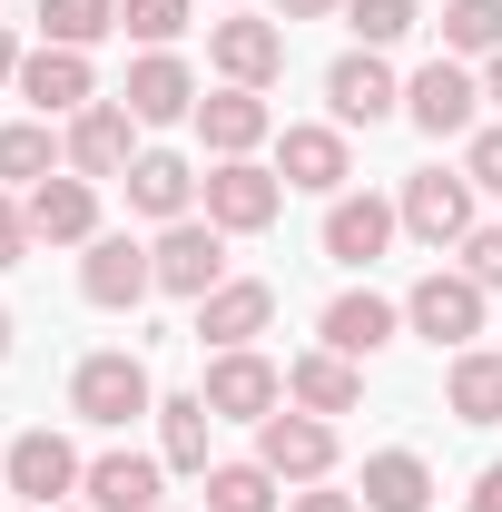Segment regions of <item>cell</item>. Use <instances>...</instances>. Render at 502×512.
I'll use <instances>...</instances> for the list:
<instances>
[{"mask_svg": "<svg viewBox=\"0 0 502 512\" xmlns=\"http://www.w3.org/2000/svg\"><path fill=\"white\" fill-rule=\"evenodd\" d=\"M69 414H79V424H99V434H119V424H138V414H158L148 355H128V345L79 355V375H69Z\"/></svg>", "mask_w": 502, "mask_h": 512, "instance_id": "6da1fadb", "label": "cell"}, {"mask_svg": "<svg viewBox=\"0 0 502 512\" xmlns=\"http://www.w3.org/2000/svg\"><path fill=\"white\" fill-rule=\"evenodd\" d=\"M0 483H10V493H20V503H79V483H89V463H79V444H69V434H50V424H30V434H20V444L0 453Z\"/></svg>", "mask_w": 502, "mask_h": 512, "instance_id": "7a4b0ae2", "label": "cell"}, {"mask_svg": "<svg viewBox=\"0 0 502 512\" xmlns=\"http://www.w3.org/2000/svg\"><path fill=\"white\" fill-rule=\"evenodd\" d=\"M276 217H286V178H276V168H256V158H217V168H207V227L266 237Z\"/></svg>", "mask_w": 502, "mask_h": 512, "instance_id": "3957f363", "label": "cell"}, {"mask_svg": "<svg viewBox=\"0 0 502 512\" xmlns=\"http://www.w3.org/2000/svg\"><path fill=\"white\" fill-rule=\"evenodd\" d=\"M404 325L443 345V355H463L473 335H483V286L463 276V266H434V276H414V296H404Z\"/></svg>", "mask_w": 502, "mask_h": 512, "instance_id": "277c9868", "label": "cell"}, {"mask_svg": "<svg viewBox=\"0 0 502 512\" xmlns=\"http://www.w3.org/2000/svg\"><path fill=\"white\" fill-rule=\"evenodd\" d=\"M404 119L424 128V138H473V119H483V79L434 50V60L404 79Z\"/></svg>", "mask_w": 502, "mask_h": 512, "instance_id": "5b68a950", "label": "cell"}, {"mask_svg": "<svg viewBox=\"0 0 502 512\" xmlns=\"http://www.w3.org/2000/svg\"><path fill=\"white\" fill-rule=\"evenodd\" d=\"M79 296H89L99 316H138V306L158 296V256L138 247V237H89V256H79Z\"/></svg>", "mask_w": 502, "mask_h": 512, "instance_id": "8992f818", "label": "cell"}, {"mask_svg": "<svg viewBox=\"0 0 502 512\" xmlns=\"http://www.w3.org/2000/svg\"><path fill=\"white\" fill-rule=\"evenodd\" d=\"M256 463H266L276 483H325V473H335V424L306 414V404H276V414L256 424Z\"/></svg>", "mask_w": 502, "mask_h": 512, "instance_id": "52a82bcc", "label": "cell"}, {"mask_svg": "<svg viewBox=\"0 0 502 512\" xmlns=\"http://www.w3.org/2000/svg\"><path fill=\"white\" fill-rule=\"evenodd\" d=\"M158 296H217L227 286V227H207V217H178V227H158Z\"/></svg>", "mask_w": 502, "mask_h": 512, "instance_id": "ba28073f", "label": "cell"}, {"mask_svg": "<svg viewBox=\"0 0 502 512\" xmlns=\"http://www.w3.org/2000/svg\"><path fill=\"white\" fill-rule=\"evenodd\" d=\"M197 394H207V414H217V424H266V414L286 404V375H276L256 345H227V355L207 365V384H197Z\"/></svg>", "mask_w": 502, "mask_h": 512, "instance_id": "9c48e42d", "label": "cell"}, {"mask_svg": "<svg viewBox=\"0 0 502 512\" xmlns=\"http://www.w3.org/2000/svg\"><path fill=\"white\" fill-rule=\"evenodd\" d=\"M276 178L306 197H345V178H355V148H345V128L335 119H296L286 138H276Z\"/></svg>", "mask_w": 502, "mask_h": 512, "instance_id": "30bf717a", "label": "cell"}, {"mask_svg": "<svg viewBox=\"0 0 502 512\" xmlns=\"http://www.w3.org/2000/svg\"><path fill=\"white\" fill-rule=\"evenodd\" d=\"M394 217H404V237H424V247H463L473 237V178H443V168H424V178H404V197H394Z\"/></svg>", "mask_w": 502, "mask_h": 512, "instance_id": "8fae6325", "label": "cell"}, {"mask_svg": "<svg viewBox=\"0 0 502 512\" xmlns=\"http://www.w3.org/2000/svg\"><path fill=\"white\" fill-rule=\"evenodd\" d=\"M60 148H69V168L79 178H128V158H138V119H128V99H89L79 119L60 128Z\"/></svg>", "mask_w": 502, "mask_h": 512, "instance_id": "7c38bea8", "label": "cell"}, {"mask_svg": "<svg viewBox=\"0 0 502 512\" xmlns=\"http://www.w3.org/2000/svg\"><path fill=\"white\" fill-rule=\"evenodd\" d=\"M325 109H335V128H384L404 109V79L384 69V50H345L325 69Z\"/></svg>", "mask_w": 502, "mask_h": 512, "instance_id": "4fadbf2b", "label": "cell"}, {"mask_svg": "<svg viewBox=\"0 0 502 512\" xmlns=\"http://www.w3.org/2000/svg\"><path fill=\"white\" fill-rule=\"evenodd\" d=\"M207 60L227 89H266L286 69V20H207Z\"/></svg>", "mask_w": 502, "mask_h": 512, "instance_id": "5bb4252c", "label": "cell"}, {"mask_svg": "<svg viewBox=\"0 0 502 512\" xmlns=\"http://www.w3.org/2000/svg\"><path fill=\"white\" fill-rule=\"evenodd\" d=\"M119 188H128V207H138V217H158V227H178V217H197V197H207V178H197V168L178 158V148H138Z\"/></svg>", "mask_w": 502, "mask_h": 512, "instance_id": "9a60e30c", "label": "cell"}, {"mask_svg": "<svg viewBox=\"0 0 502 512\" xmlns=\"http://www.w3.org/2000/svg\"><path fill=\"white\" fill-rule=\"evenodd\" d=\"M20 207H30V237H40V247H89V237H99V178H79V168L40 178Z\"/></svg>", "mask_w": 502, "mask_h": 512, "instance_id": "2e32d148", "label": "cell"}, {"mask_svg": "<svg viewBox=\"0 0 502 512\" xmlns=\"http://www.w3.org/2000/svg\"><path fill=\"white\" fill-rule=\"evenodd\" d=\"M197 138H207V158H256V148L276 138L266 89H207V99H197Z\"/></svg>", "mask_w": 502, "mask_h": 512, "instance_id": "e0dca14e", "label": "cell"}, {"mask_svg": "<svg viewBox=\"0 0 502 512\" xmlns=\"http://www.w3.org/2000/svg\"><path fill=\"white\" fill-rule=\"evenodd\" d=\"M266 325H276V286L266 276H227L217 296H197V345H217V355L227 345H256Z\"/></svg>", "mask_w": 502, "mask_h": 512, "instance_id": "ac0fdd59", "label": "cell"}, {"mask_svg": "<svg viewBox=\"0 0 502 512\" xmlns=\"http://www.w3.org/2000/svg\"><path fill=\"white\" fill-rule=\"evenodd\" d=\"M20 99H30L40 119H79V109L99 99V79H89V50H50V40H40V50L20 60Z\"/></svg>", "mask_w": 502, "mask_h": 512, "instance_id": "d6986e66", "label": "cell"}, {"mask_svg": "<svg viewBox=\"0 0 502 512\" xmlns=\"http://www.w3.org/2000/svg\"><path fill=\"white\" fill-rule=\"evenodd\" d=\"M128 119L138 128H178V119H197V79H188V60L178 50H148V60L128 69Z\"/></svg>", "mask_w": 502, "mask_h": 512, "instance_id": "ffe728a7", "label": "cell"}, {"mask_svg": "<svg viewBox=\"0 0 502 512\" xmlns=\"http://www.w3.org/2000/svg\"><path fill=\"white\" fill-rule=\"evenodd\" d=\"M394 325H404V306H394V296H375V286H345V296L315 316V335H325L335 355H355V365H365V355H384V345H394Z\"/></svg>", "mask_w": 502, "mask_h": 512, "instance_id": "44dd1931", "label": "cell"}, {"mask_svg": "<svg viewBox=\"0 0 502 512\" xmlns=\"http://www.w3.org/2000/svg\"><path fill=\"white\" fill-rule=\"evenodd\" d=\"M168 463L158 453H99L89 463V483H79V503H99V512H168Z\"/></svg>", "mask_w": 502, "mask_h": 512, "instance_id": "7402d4cb", "label": "cell"}, {"mask_svg": "<svg viewBox=\"0 0 502 512\" xmlns=\"http://www.w3.org/2000/svg\"><path fill=\"white\" fill-rule=\"evenodd\" d=\"M394 227H404V217H394L384 197H325V256H335V266H375V256L394 247Z\"/></svg>", "mask_w": 502, "mask_h": 512, "instance_id": "603a6c76", "label": "cell"}, {"mask_svg": "<svg viewBox=\"0 0 502 512\" xmlns=\"http://www.w3.org/2000/svg\"><path fill=\"white\" fill-rule=\"evenodd\" d=\"M286 404H306V414H355L365 404V375H355V355H335V345H315V355H296L286 365Z\"/></svg>", "mask_w": 502, "mask_h": 512, "instance_id": "cb8c5ba5", "label": "cell"}, {"mask_svg": "<svg viewBox=\"0 0 502 512\" xmlns=\"http://www.w3.org/2000/svg\"><path fill=\"white\" fill-rule=\"evenodd\" d=\"M355 503L365 512H424L434 503V473H424V453H365V483H355Z\"/></svg>", "mask_w": 502, "mask_h": 512, "instance_id": "d4e9b609", "label": "cell"}, {"mask_svg": "<svg viewBox=\"0 0 502 512\" xmlns=\"http://www.w3.org/2000/svg\"><path fill=\"white\" fill-rule=\"evenodd\" d=\"M207 394H158V463L168 473H197L207 483Z\"/></svg>", "mask_w": 502, "mask_h": 512, "instance_id": "484cf974", "label": "cell"}, {"mask_svg": "<svg viewBox=\"0 0 502 512\" xmlns=\"http://www.w3.org/2000/svg\"><path fill=\"white\" fill-rule=\"evenodd\" d=\"M443 404H453L463 424H502V355L493 345H463V355L443 365Z\"/></svg>", "mask_w": 502, "mask_h": 512, "instance_id": "4316f807", "label": "cell"}, {"mask_svg": "<svg viewBox=\"0 0 502 512\" xmlns=\"http://www.w3.org/2000/svg\"><path fill=\"white\" fill-rule=\"evenodd\" d=\"M60 168H69V148L50 138V119H10V128H0V188L30 197L40 178H60Z\"/></svg>", "mask_w": 502, "mask_h": 512, "instance_id": "83f0119b", "label": "cell"}, {"mask_svg": "<svg viewBox=\"0 0 502 512\" xmlns=\"http://www.w3.org/2000/svg\"><path fill=\"white\" fill-rule=\"evenodd\" d=\"M119 30V0H40V40L50 50H99Z\"/></svg>", "mask_w": 502, "mask_h": 512, "instance_id": "f1b7e54d", "label": "cell"}, {"mask_svg": "<svg viewBox=\"0 0 502 512\" xmlns=\"http://www.w3.org/2000/svg\"><path fill=\"white\" fill-rule=\"evenodd\" d=\"M502 50V0H443V60H493Z\"/></svg>", "mask_w": 502, "mask_h": 512, "instance_id": "f546056e", "label": "cell"}, {"mask_svg": "<svg viewBox=\"0 0 502 512\" xmlns=\"http://www.w3.org/2000/svg\"><path fill=\"white\" fill-rule=\"evenodd\" d=\"M276 473L266 463H207V512H276Z\"/></svg>", "mask_w": 502, "mask_h": 512, "instance_id": "4dcf8cb0", "label": "cell"}, {"mask_svg": "<svg viewBox=\"0 0 502 512\" xmlns=\"http://www.w3.org/2000/svg\"><path fill=\"white\" fill-rule=\"evenodd\" d=\"M345 20H355V50H394V40H414L424 0H345Z\"/></svg>", "mask_w": 502, "mask_h": 512, "instance_id": "1f68e13d", "label": "cell"}, {"mask_svg": "<svg viewBox=\"0 0 502 512\" xmlns=\"http://www.w3.org/2000/svg\"><path fill=\"white\" fill-rule=\"evenodd\" d=\"M188 20H197V0H119V30H128V40H148V50H168Z\"/></svg>", "mask_w": 502, "mask_h": 512, "instance_id": "d6a6232c", "label": "cell"}, {"mask_svg": "<svg viewBox=\"0 0 502 512\" xmlns=\"http://www.w3.org/2000/svg\"><path fill=\"white\" fill-rule=\"evenodd\" d=\"M463 276H473L483 296H502V227H473V237H463Z\"/></svg>", "mask_w": 502, "mask_h": 512, "instance_id": "836d02e7", "label": "cell"}, {"mask_svg": "<svg viewBox=\"0 0 502 512\" xmlns=\"http://www.w3.org/2000/svg\"><path fill=\"white\" fill-rule=\"evenodd\" d=\"M463 178L502 197V128H473V138H463Z\"/></svg>", "mask_w": 502, "mask_h": 512, "instance_id": "e575fe53", "label": "cell"}, {"mask_svg": "<svg viewBox=\"0 0 502 512\" xmlns=\"http://www.w3.org/2000/svg\"><path fill=\"white\" fill-rule=\"evenodd\" d=\"M30 247H40V237H30V207H20V197L0 188V266H20Z\"/></svg>", "mask_w": 502, "mask_h": 512, "instance_id": "d590c367", "label": "cell"}, {"mask_svg": "<svg viewBox=\"0 0 502 512\" xmlns=\"http://www.w3.org/2000/svg\"><path fill=\"white\" fill-rule=\"evenodd\" d=\"M286 512H355V493H325V483H296V493H286Z\"/></svg>", "mask_w": 502, "mask_h": 512, "instance_id": "8d00e7d4", "label": "cell"}, {"mask_svg": "<svg viewBox=\"0 0 502 512\" xmlns=\"http://www.w3.org/2000/svg\"><path fill=\"white\" fill-rule=\"evenodd\" d=\"M335 10H345V0H276V20H286V30H296V20H335Z\"/></svg>", "mask_w": 502, "mask_h": 512, "instance_id": "74e56055", "label": "cell"}, {"mask_svg": "<svg viewBox=\"0 0 502 512\" xmlns=\"http://www.w3.org/2000/svg\"><path fill=\"white\" fill-rule=\"evenodd\" d=\"M473 512H502V463H483V473H473Z\"/></svg>", "mask_w": 502, "mask_h": 512, "instance_id": "f35d334b", "label": "cell"}, {"mask_svg": "<svg viewBox=\"0 0 502 512\" xmlns=\"http://www.w3.org/2000/svg\"><path fill=\"white\" fill-rule=\"evenodd\" d=\"M20 60H30V50H20V40L0 30V89H20Z\"/></svg>", "mask_w": 502, "mask_h": 512, "instance_id": "ab89813d", "label": "cell"}, {"mask_svg": "<svg viewBox=\"0 0 502 512\" xmlns=\"http://www.w3.org/2000/svg\"><path fill=\"white\" fill-rule=\"evenodd\" d=\"M483 109H502V50L483 60Z\"/></svg>", "mask_w": 502, "mask_h": 512, "instance_id": "60d3db41", "label": "cell"}, {"mask_svg": "<svg viewBox=\"0 0 502 512\" xmlns=\"http://www.w3.org/2000/svg\"><path fill=\"white\" fill-rule=\"evenodd\" d=\"M0 365H10V306H0Z\"/></svg>", "mask_w": 502, "mask_h": 512, "instance_id": "b9f144b4", "label": "cell"}, {"mask_svg": "<svg viewBox=\"0 0 502 512\" xmlns=\"http://www.w3.org/2000/svg\"><path fill=\"white\" fill-rule=\"evenodd\" d=\"M50 512H99V503H50Z\"/></svg>", "mask_w": 502, "mask_h": 512, "instance_id": "7bdbcfd3", "label": "cell"}, {"mask_svg": "<svg viewBox=\"0 0 502 512\" xmlns=\"http://www.w3.org/2000/svg\"><path fill=\"white\" fill-rule=\"evenodd\" d=\"M0 503H10V483H0Z\"/></svg>", "mask_w": 502, "mask_h": 512, "instance_id": "ee69618b", "label": "cell"}, {"mask_svg": "<svg viewBox=\"0 0 502 512\" xmlns=\"http://www.w3.org/2000/svg\"><path fill=\"white\" fill-rule=\"evenodd\" d=\"M493 355H502V335H493Z\"/></svg>", "mask_w": 502, "mask_h": 512, "instance_id": "f6af8a7d", "label": "cell"}, {"mask_svg": "<svg viewBox=\"0 0 502 512\" xmlns=\"http://www.w3.org/2000/svg\"><path fill=\"white\" fill-rule=\"evenodd\" d=\"M197 512H207V503H197Z\"/></svg>", "mask_w": 502, "mask_h": 512, "instance_id": "bcb514c9", "label": "cell"}]
</instances>
